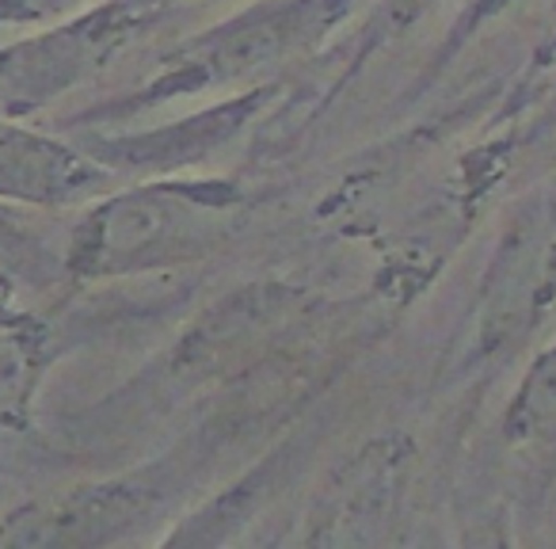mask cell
<instances>
[{
  "mask_svg": "<svg viewBox=\"0 0 556 549\" xmlns=\"http://www.w3.org/2000/svg\"><path fill=\"white\" fill-rule=\"evenodd\" d=\"M518 0H462V9H457V16L450 20L446 35H442V42L434 47L431 62H427V70L419 73L416 80V92H424V88H431L434 80L442 77V73L450 70V65L462 58L465 47H472V42L480 39V35L488 32V27L495 24V20H503L510 9H515Z\"/></svg>",
  "mask_w": 556,
  "mask_h": 549,
  "instance_id": "cell-11",
  "label": "cell"
},
{
  "mask_svg": "<svg viewBox=\"0 0 556 549\" xmlns=\"http://www.w3.org/2000/svg\"><path fill=\"white\" fill-rule=\"evenodd\" d=\"M500 442L541 485L556 477V333L533 348L500 412Z\"/></svg>",
  "mask_w": 556,
  "mask_h": 549,
  "instance_id": "cell-9",
  "label": "cell"
},
{
  "mask_svg": "<svg viewBox=\"0 0 556 549\" xmlns=\"http://www.w3.org/2000/svg\"><path fill=\"white\" fill-rule=\"evenodd\" d=\"M358 0H252L237 16L206 27L164 54L161 70L146 80L141 92L123 103L77 115L73 126H103L118 118L141 115L172 100H191L199 92L225 88L275 85V77L290 65L313 58L351 16Z\"/></svg>",
  "mask_w": 556,
  "mask_h": 549,
  "instance_id": "cell-2",
  "label": "cell"
},
{
  "mask_svg": "<svg viewBox=\"0 0 556 549\" xmlns=\"http://www.w3.org/2000/svg\"><path fill=\"white\" fill-rule=\"evenodd\" d=\"M270 96H275V85H255L214 103V108L199 111V115L179 118V123L168 126H153V130L103 134L96 126H88L80 134V146L115 172L172 176V172L191 169V164L206 161L217 149L229 146L244 126L255 123V115L267 108Z\"/></svg>",
  "mask_w": 556,
  "mask_h": 549,
  "instance_id": "cell-7",
  "label": "cell"
},
{
  "mask_svg": "<svg viewBox=\"0 0 556 549\" xmlns=\"http://www.w3.org/2000/svg\"><path fill=\"white\" fill-rule=\"evenodd\" d=\"M179 488V462H156L111 481L73 485L12 508L0 519V546H108L161 515Z\"/></svg>",
  "mask_w": 556,
  "mask_h": 549,
  "instance_id": "cell-5",
  "label": "cell"
},
{
  "mask_svg": "<svg viewBox=\"0 0 556 549\" xmlns=\"http://www.w3.org/2000/svg\"><path fill=\"white\" fill-rule=\"evenodd\" d=\"M556 77V0H545V20H541V35L533 50L526 54V65L507 80V100H503V115H522L541 88H548Z\"/></svg>",
  "mask_w": 556,
  "mask_h": 549,
  "instance_id": "cell-12",
  "label": "cell"
},
{
  "mask_svg": "<svg viewBox=\"0 0 556 549\" xmlns=\"http://www.w3.org/2000/svg\"><path fill=\"white\" fill-rule=\"evenodd\" d=\"M442 0H374V12L366 20V32H363V47H358L355 62H366L374 50L389 47V42L404 39L408 32H416L434 9H439Z\"/></svg>",
  "mask_w": 556,
  "mask_h": 549,
  "instance_id": "cell-13",
  "label": "cell"
},
{
  "mask_svg": "<svg viewBox=\"0 0 556 549\" xmlns=\"http://www.w3.org/2000/svg\"><path fill=\"white\" fill-rule=\"evenodd\" d=\"M100 0H0V27H39L77 16Z\"/></svg>",
  "mask_w": 556,
  "mask_h": 549,
  "instance_id": "cell-14",
  "label": "cell"
},
{
  "mask_svg": "<svg viewBox=\"0 0 556 549\" xmlns=\"http://www.w3.org/2000/svg\"><path fill=\"white\" fill-rule=\"evenodd\" d=\"M164 12L168 0H100L0 47V115H42L62 96L100 77L123 50L153 32Z\"/></svg>",
  "mask_w": 556,
  "mask_h": 549,
  "instance_id": "cell-4",
  "label": "cell"
},
{
  "mask_svg": "<svg viewBox=\"0 0 556 549\" xmlns=\"http://www.w3.org/2000/svg\"><path fill=\"white\" fill-rule=\"evenodd\" d=\"M115 179L118 172L96 161L85 146L35 130L27 118L0 115V202L58 210L100 199Z\"/></svg>",
  "mask_w": 556,
  "mask_h": 549,
  "instance_id": "cell-8",
  "label": "cell"
},
{
  "mask_svg": "<svg viewBox=\"0 0 556 549\" xmlns=\"http://www.w3.org/2000/svg\"><path fill=\"white\" fill-rule=\"evenodd\" d=\"M302 454L298 447H278L267 462H260L244 481H237L232 488H225L222 496L206 503L202 511L184 519V526L168 534L164 541H184V546H210V541H225L232 534V526L248 523L260 511V503L275 492L278 481H287L290 462Z\"/></svg>",
  "mask_w": 556,
  "mask_h": 549,
  "instance_id": "cell-10",
  "label": "cell"
},
{
  "mask_svg": "<svg viewBox=\"0 0 556 549\" xmlns=\"http://www.w3.org/2000/svg\"><path fill=\"white\" fill-rule=\"evenodd\" d=\"M416 442L408 435H378L358 447L332 473L325 492L313 500L305 515V531L298 541L305 546H378L393 541L396 526L416 485Z\"/></svg>",
  "mask_w": 556,
  "mask_h": 549,
  "instance_id": "cell-6",
  "label": "cell"
},
{
  "mask_svg": "<svg viewBox=\"0 0 556 549\" xmlns=\"http://www.w3.org/2000/svg\"><path fill=\"white\" fill-rule=\"evenodd\" d=\"M252 214L255 195L237 179L156 176L100 195L73 229L65 267L77 283L168 275L229 248Z\"/></svg>",
  "mask_w": 556,
  "mask_h": 549,
  "instance_id": "cell-1",
  "label": "cell"
},
{
  "mask_svg": "<svg viewBox=\"0 0 556 549\" xmlns=\"http://www.w3.org/2000/svg\"><path fill=\"white\" fill-rule=\"evenodd\" d=\"M556 321V172L522 191L480 267L469 321L457 340L450 382L500 371L522 351L538 348Z\"/></svg>",
  "mask_w": 556,
  "mask_h": 549,
  "instance_id": "cell-3",
  "label": "cell"
}]
</instances>
